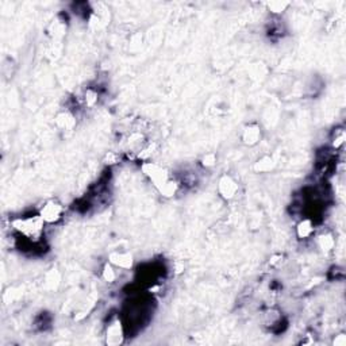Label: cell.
<instances>
[{"label": "cell", "instance_id": "6da1fadb", "mask_svg": "<svg viewBox=\"0 0 346 346\" xmlns=\"http://www.w3.org/2000/svg\"><path fill=\"white\" fill-rule=\"evenodd\" d=\"M45 222L39 214H30V215L19 216L15 218L11 222V226L18 234H21L25 240L33 241V242H38L43 234V228H45Z\"/></svg>", "mask_w": 346, "mask_h": 346}, {"label": "cell", "instance_id": "7a4b0ae2", "mask_svg": "<svg viewBox=\"0 0 346 346\" xmlns=\"http://www.w3.org/2000/svg\"><path fill=\"white\" fill-rule=\"evenodd\" d=\"M104 338H106V343L108 346L122 345L126 338V329H125L122 318L114 315L108 319L106 330H104Z\"/></svg>", "mask_w": 346, "mask_h": 346}, {"label": "cell", "instance_id": "3957f363", "mask_svg": "<svg viewBox=\"0 0 346 346\" xmlns=\"http://www.w3.org/2000/svg\"><path fill=\"white\" fill-rule=\"evenodd\" d=\"M38 214L46 224H57L63 220L64 215H65V208L59 200L50 199L43 203L42 207L39 208Z\"/></svg>", "mask_w": 346, "mask_h": 346}, {"label": "cell", "instance_id": "277c9868", "mask_svg": "<svg viewBox=\"0 0 346 346\" xmlns=\"http://www.w3.org/2000/svg\"><path fill=\"white\" fill-rule=\"evenodd\" d=\"M141 170L144 172V175L146 178L150 180V182L154 184V187L160 186L164 182H166L170 176H169L168 170L161 166L157 162H153V161H144L142 165H141Z\"/></svg>", "mask_w": 346, "mask_h": 346}, {"label": "cell", "instance_id": "5b68a950", "mask_svg": "<svg viewBox=\"0 0 346 346\" xmlns=\"http://www.w3.org/2000/svg\"><path fill=\"white\" fill-rule=\"evenodd\" d=\"M216 190H218V195H219L220 198L226 200V202H228V200H233L238 195V192H240V184H238L236 179L233 178L232 175L224 173V175L220 176L219 180H218Z\"/></svg>", "mask_w": 346, "mask_h": 346}, {"label": "cell", "instance_id": "8992f818", "mask_svg": "<svg viewBox=\"0 0 346 346\" xmlns=\"http://www.w3.org/2000/svg\"><path fill=\"white\" fill-rule=\"evenodd\" d=\"M262 140V129L256 122L248 123L241 133V141L246 146H256Z\"/></svg>", "mask_w": 346, "mask_h": 346}, {"label": "cell", "instance_id": "52a82bcc", "mask_svg": "<svg viewBox=\"0 0 346 346\" xmlns=\"http://www.w3.org/2000/svg\"><path fill=\"white\" fill-rule=\"evenodd\" d=\"M107 261L112 264L117 269L129 270L134 266V257L130 252H125V250H114L108 254V260Z\"/></svg>", "mask_w": 346, "mask_h": 346}, {"label": "cell", "instance_id": "ba28073f", "mask_svg": "<svg viewBox=\"0 0 346 346\" xmlns=\"http://www.w3.org/2000/svg\"><path fill=\"white\" fill-rule=\"evenodd\" d=\"M295 232L299 240H310L315 234V223L310 218H303L296 224Z\"/></svg>", "mask_w": 346, "mask_h": 346}, {"label": "cell", "instance_id": "9c48e42d", "mask_svg": "<svg viewBox=\"0 0 346 346\" xmlns=\"http://www.w3.org/2000/svg\"><path fill=\"white\" fill-rule=\"evenodd\" d=\"M55 125L63 131H72L77 125L76 117L71 111H63L55 117Z\"/></svg>", "mask_w": 346, "mask_h": 346}, {"label": "cell", "instance_id": "30bf717a", "mask_svg": "<svg viewBox=\"0 0 346 346\" xmlns=\"http://www.w3.org/2000/svg\"><path fill=\"white\" fill-rule=\"evenodd\" d=\"M156 188L160 192V195H162L164 198H173L175 195L178 194L179 190H180V184L176 180H173L172 178H169L166 182H164L160 186H157Z\"/></svg>", "mask_w": 346, "mask_h": 346}, {"label": "cell", "instance_id": "8fae6325", "mask_svg": "<svg viewBox=\"0 0 346 346\" xmlns=\"http://www.w3.org/2000/svg\"><path fill=\"white\" fill-rule=\"evenodd\" d=\"M274 168H276V161L270 156L260 157L253 165V170L256 173H269Z\"/></svg>", "mask_w": 346, "mask_h": 346}, {"label": "cell", "instance_id": "7c38bea8", "mask_svg": "<svg viewBox=\"0 0 346 346\" xmlns=\"http://www.w3.org/2000/svg\"><path fill=\"white\" fill-rule=\"evenodd\" d=\"M317 245L321 248L323 252H331L335 246V238L333 233L323 232L317 236Z\"/></svg>", "mask_w": 346, "mask_h": 346}, {"label": "cell", "instance_id": "4fadbf2b", "mask_svg": "<svg viewBox=\"0 0 346 346\" xmlns=\"http://www.w3.org/2000/svg\"><path fill=\"white\" fill-rule=\"evenodd\" d=\"M101 279L104 280L106 283L112 284L115 283V280L118 279V273H117V268L112 264L107 261L103 268H101Z\"/></svg>", "mask_w": 346, "mask_h": 346}, {"label": "cell", "instance_id": "5bb4252c", "mask_svg": "<svg viewBox=\"0 0 346 346\" xmlns=\"http://www.w3.org/2000/svg\"><path fill=\"white\" fill-rule=\"evenodd\" d=\"M290 6H291V3L284 2V0H274V2L266 3V7L270 11V14H274V15H281L283 13H285Z\"/></svg>", "mask_w": 346, "mask_h": 346}, {"label": "cell", "instance_id": "9a60e30c", "mask_svg": "<svg viewBox=\"0 0 346 346\" xmlns=\"http://www.w3.org/2000/svg\"><path fill=\"white\" fill-rule=\"evenodd\" d=\"M346 140V134L343 129H335V131L333 133V137H331V145H333L334 149H339L341 146H343Z\"/></svg>", "mask_w": 346, "mask_h": 346}, {"label": "cell", "instance_id": "2e32d148", "mask_svg": "<svg viewBox=\"0 0 346 346\" xmlns=\"http://www.w3.org/2000/svg\"><path fill=\"white\" fill-rule=\"evenodd\" d=\"M265 319H266V325L269 326L270 329H273L274 326H277L281 323V319H283V317H281V314L279 313V311H276V310H272V311H269V313L265 314Z\"/></svg>", "mask_w": 346, "mask_h": 346}, {"label": "cell", "instance_id": "e0dca14e", "mask_svg": "<svg viewBox=\"0 0 346 346\" xmlns=\"http://www.w3.org/2000/svg\"><path fill=\"white\" fill-rule=\"evenodd\" d=\"M97 100H99V93L95 88H88L84 92V101L88 107L96 106Z\"/></svg>", "mask_w": 346, "mask_h": 346}, {"label": "cell", "instance_id": "ac0fdd59", "mask_svg": "<svg viewBox=\"0 0 346 346\" xmlns=\"http://www.w3.org/2000/svg\"><path fill=\"white\" fill-rule=\"evenodd\" d=\"M216 160H218V157L215 153H206L200 160V165L203 168H212V166H215Z\"/></svg>", "mask_w": 346, "mask_h": 346}, {"label": "cell", "instance_id": "d6986e66", "mask_svg": "<svg viewBox=\"0 0 346 346\" xmlns=\"http://www.w3.org/2000/svg\"><path fill=\"white\" fill-rule=\"evenodd\" d=\"M333 345L334 346H345L346 345V335L343 333L338 334L335 335L333 339Z\"/></svg>", "mask_w": 346, "mask_h": 346}]
</instances>
